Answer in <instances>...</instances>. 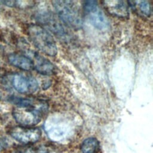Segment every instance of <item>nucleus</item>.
I'll return each mask as SVG.
<instances>
[{
  "label": "nucleus",
  "mask_w": 153,
  "mask_h": 153,
  "mask_svg": "<svg viewBox=\"0 0 153 153\" xmlns=\"http://www.w3.org/2000/svg\"><path fill=\"white\" fill-rule=\"evenodd\" d=\"M101 3L103 8L110 14L120 18H127L128 17V6L126 2L115 0L104 1Z\"/></svg>",
  "instance_id": "7"
},
{
  "label": "nucleus",
  "mask_w": 153,
  "mask_h": 153,
  "mask_svg": "<svg viewBox=\"0 0 153 153\" xmlns=\"http://www.w3.org/2000/svg\"><path fill=\"white\" fill-rule=\"evenodd\" d=\"M27 32L32 42L41 51L50 56L56 55L57 48L56 42L43 26L38 24L30 25Z\"/></svg>",
  "instance_id": "3"
},
{
  "label": "nucleus",
  "mask_w": 153,
  "mask_h": 153,
  "mask_svg": "<svg viewBox=\"0 0 153 153\" xmlns=\"http://www.w3.org/2000/svg\"><path fill=\"white\" fill-rule=\"evenodd\" d=\"M38 18L40 22L47 27L54 34L62 37L67 35L68 32L66 30L64 26L53 16L48 13H42L39 15Z\"/></svg>",
  "instance_id": "8"
},
{
  "label": "nucleus",
  "mask_w": 153,
  "mask_h": 153,
  "mask_svg": "<svg viewBox=\"0 0 153 153\" xmlns=\"http://www.w3.org/2000/svg\"><path fill=\"white\" fill-rule=\"evenodd\" d=\"M8 61L11 65L23 71H30L33 68V62L27 56L17 53L9 55Z\"/></svg>",
  "instance_id": "10"
},
{
  "label": "nucleus",
  "mask_w": 153,
  "mask_h": 153,
  "mask_svg": "<svg viewBox=\"0 0 153 153\" xmlns=\"http://www.w3.org/2000/svg\"><path fill=\"white\" fill-rule=\"evenodd\" d=\"M23 153H50L45 148H29L24 151Z\"/></svg>",
  "instance_id": "13"
},
{
  "label": "nucleus",
  "mask_w": 153,
  "mask_h": 153,
  "mask_svg": "<svg viewBox=\"0 0 153 153\" xmlns=\"http://www.w3.org/2000/svg\"><path fill=\"white\" fill-rule=\"evenodd\" d=\"M52 4L62 22L74 29H80L83 24L79 8L71 1H54Z\"/></svg>",
  "instance_id": "2"
},
{
  "label": "nucleus",
  "mask_w": 153,
  "mask_h": 153,
  "mask_svg": "<svg viewBox=\"0 0 153 153\" xmlns=\"http://www.w3.org/2000/svg\"><path fill=\"white\" fill-rule=\"evenodd\" d=\"M31 60L33 62V68L39 74L48 75L54 74L55 72V67L53 64L39 54H33V58Z\"/></svg>",
  "instance_id": "9"
},
{
  "label": "nucleus",
  "mask_w": 153,
  "mask_h": 153,
  "mask_svg": "<svg viewBox=\"0 0 153 153\" xmlns=\"http://www.w3.org/2000/svg\"><path fill=\"white\" fill-rule=\"evenodd\" d=\"M83 8L90 22L95 27L99 30H105L108 28V20L100 8L97 1H84Z\"/></svg>",
  "instance_id": "4"
},
{
  "label": "nucleus",
  "mask_w": 153,
  "mask_h": 153,
  "mask_svg": "<svg viewBox=\"0 0 153 153\" xmlns=\"http://www.w3.org/2000/svg\"><path fill=\"white\" fill-rule=\"evenodd\" d=\"M13 85L16 90L22 94H31L38 88L35 78L22 74H15L13 78Z\"/></svg>",
  "instance_id": "6"
},
{
  "label": "nucleus",
  "mask_w": 153,
  "mask_h": 153,
  "mask_svg": "<svg viewBox=\"0 0 153 153\" xmlns=\"http://www.w3.org/2000/svg\"><path fill=\"white\" fill-rule=\"evenodd\" d=\"M13 103L17 106L13 115L17 123L24 127L38 124L48 110L47 103L38 99L14 97Z\"/></svg>",
  "instance_id": "1"
},
{
  "label": "nucleus",
  "mask_w": 153,
  "mask_h": 153,
  "mask_svg": "<svg viewBox=\"0 0 153 153\" xmlns=\"http://www.w3.org/2000/svg\"><path fill=\"white\" fill-rule=\"evenodd\" d=\"M130 8L139 16L149 17L152 14L151 5L147 1H130L127 2Z\"/></svg>",
  "instance_id": "11"
},
{
  "label": "nucleus",
  "mask_w": 153,
  "mask_h": 153,
  "mask_svg": "<svg viewBox=\"0 0 153 153\" xmlns=\"http://www.w3.org/2000/svg\"><path fill=\"white\" fill-rule=\"evenodd\" d=\"M81 150L82 153H97L100 150V143L94 137L85 139L81 145Z\"/></svg>",
  "instance_id": "12"
},
{
  "label": "nucleus",
  "mask_w": 153,
  "mask_h": 153,
  "mask_svg": "<svg viewBox=\"0 0 153 153\" xmlns=\"http://www.w3.org/2000/svg\"><path fill=\"white\" fill-rule=\"evenodd\" d=\"M10 135L20 143L31 144L39 140L41 136V131L38 128L17 126L12 128Z\"/></svg>",
  "instance_id": "5"
},
{
  "label": "nucleus",
  "mask_w": 153,
  "mask_h": 153,
  "mask_svg": "<svg viewBox=\"0 0 153 153\" xmlns=\"http://www.w3.org/2000/svg\"><path fill=\"white\" fill-rule=\"evenodd\" d=\"M1 149H2V146H1V143H0V151L1 150Z\"/></svg>",
  "instance_id": "14"
}]
</instances>
